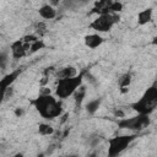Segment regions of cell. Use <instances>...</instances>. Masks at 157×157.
I'll return each instance as SVG.
<instances>
[{
	"label": "cell",
	"mask_w": 157,
	"mask_h": 157,
	"mask_svg": "<svg viewBox=\"0 0 157 157\" xmlns=\"http://www.w3.org/2000/svg\"><path fill=\"white\" fill-rule=\"evenodd\" d=\"M32 104L34 105L39 115L48 120L55 119L63 114L61 101H58L50 93H40L37 98L32 101Z\"/></svg>",
	"instance_id": "obj_1"
},
{
	"label": "cell",
	"mask_w": 157,
	"mask_h": 157,
	"mask_svg": "<svg viewBox=\"0 0 157 157\" xmlns=\"http://www.w3.org/2000/svg\"><path fill=\"white\" fill-rule=\"evenodd\" d=\"M131 108L142 115H150L157 108V83L151 85L142 96L134 103H131Z\"/></svg>",
	"instance_id": "obj_2"
},
{
	"label": "cell",
	"mask_w": 157,
	"mask_h": 157,
	"mask_svg": "<svg viewBox=\"0 0 157 157\" xmlns=\"http://www.w3.org/2000/svg\"><path fill=\"white\" fill-rule=\"evenodd\" d=\"M82 81H83V72H80L74 77L58 80L55 87V96L60 101L71 97L82 86Z\"/></svg>",
	"instance_id": "obj_3"
},
{
	"label": "cell",
	"mask_w": 157,
	"mask_h": 157,
	"mask_svg": "<svg viewBox=\"0 0 157 157\" xmlns=\"http://www.w3.org/2000/svg\"><path fill=\"white\" fill-rule=\"evenodd\" d=\"M136 137H137L136 134H130V135H118V136L108 139L107 156L108 157H119L131 145V142Z\"/></svg>",
	"instance_id": "obj_4"
},
{
	"label": "cell",
	"mask_w": 157,
	"mask_h": 157,
	"mask_svg": "<svg viewBox=\"0 0 157 157\" xmlns=\"http://www.w3.org/2000/svg\"><path fill=\"white\" fill-rule=\"evenodd\" d=\"M120 21V16L118 13H108V15H99L97 16L90 25L92 29L97 33H105L109 32L114 25Z\"/></svg>",
	"instance_id": "obj_5"
},
{
	"label": "cell",
	"mask_w": 157,
	"mask_h": 157,
	"mask_svg": "<svg viewBox=\"0 0 157 157\" xmlns=\"http://www.w3.org/2000/svg\"><path fill=\"white\" fill-rule=\"evenodd\" d=\"M151 120L148 118V115H142V114H137L135 117L131 118H123L118 121V126L120 129H128V130H132V131H141L144 129H146L150 125Z\"/></svg>",
	"instance_id": "obj_6"
},
{
	"label": "cell",
	"mask_w": 157,
	"mask_h": 157,
	"mask_svg": "<svg viewBox=\"0 0 157 157\" xmlns=\"http://www.w3.org/2000/svg\"><path fill=\"white\" fill-rule=\"evenodd\" d=\"M123 10V4L120 1H110V0H99L94 2L92 9V13L108 15V13H118Z\"/></svg>",
	"instance_id": "obj_7"
},
{
	"label": "cell",
	"mask_w": 157,
	"mask_h": 157,
	"mask_svg": "<svg viewBox=\"0 0 157 157\" xmlns=\"http://www.w3.org/2000/svg\"><path fill=\"white\" fill-rule=\"evenodd\" d=\"M10 49H11V54H12L13 59H21L27 54V50L29 52V44H26L21 38V39L15 40L11 44Z\"/></svg>",
	"instance_id": "obj_8"
},
{
	"label": "cell",
	"mask_w": 157,
	"mask_h": 157,
	"mask_svg": "<svg viewBox=\"0 0 157 157\" xmlns=\"http://www.w3.org/2000/svg\"><path fill=\"white\" fill-rule=\"evenodd\" d=\"M21 72H22V70H21V69H16V70L11 71L10 74L5 75V76L1 78V81H0V88H1L2 93H5V92L11 87V85L16 81V78L20 76V74H21Z\"/></svg>",
	"instance_id": "obj_9"
},
{
	"label": "cell",
	"mask_w": 157,
	"mask_h": 157,
	"mask_svg": "<svg viewBox=\"0 0 157 157\" xmlns=\"http://www.w3.org/2000/svg\"><path fill=\"white\" fill-rule=\"evenodd\" d=\"M83 42H85V45H86L87 48H90V49H96V48H98V47L104 42V39H103V37H102L99 33H91V34L85 36Z\"/></svg>",
	"instance_id": "obj_10"
},
{
	"label": "cell",
	"mask_w": 157,
	"mask_h": 157,
	"mask_svg": "<svg viewBox=\"0 0 157 157\" xmlns=\"http://www.w3.org/2000/svg\"><path fill=\"white\" fill-rule=\"evenodd\" d=\"M152 15H153V10L151 7H147V9H144L141 10L139 13H137V25L139 26H145L147 23H150L152 21Z\"/></svg>",
	"instance_id": "obj_11"
},
{
	"label": "cell",
	"mask_w": 157,
	"mask_h": 157,
	"mask_svg": "<svg viewBox=\"0 0 157 157\" xmlns=\"http://www.w3.org/2000/svg\"><path fill=\"white\" fill-rule=\"evenodd\" d=\"M38 13L44 20H53V18L56 17V10L49 4H45V5L40 6L39 10H38Z\"/></svg>",
	"instance_id": "obj_12"
},
{
	"label": "cell",
	"mask_w": 157,
	"mask_h": 157,
	"mask_svg": "<svg viewBox=\"0 0 157 157\" xmlns=\"http://www.w3.org/2000/svg\"><path fill=\"white\" fill-rule=\"evenodd\" d=\"M76 75H78V74H77V69L75 66H65V67H61L60 70L56 71V78L58 80L74 77Z\"/></svg>",
	"instance_id": "obj_13"
},
{
	"label": "cell",
	"mask_w": 157,
	"mask_h": 157,
	"mask_svg": "<svg viewBox=\"0 0 157 157\" xmlns=\"http://www.w3.org/2000/svg\"><path fill=\"white\" fill-rule=\"evenodd\" d=\"M130 83H131V74L130 72H125V74H123L118 78V86H119V88H120V91L123 93H125V92L129 91Z\"/></svg>",
	"instance_id": "obj_14"
},
{
	"label": "cell",
	"mask_w": 157,
	"mask_h": 157,
	"mask_svg": "<svg viewBox=\"0 0 157 157\" xmlns=\"http://www.w3.org/2000/svg\"><path fill=\"white\" fill-rule=\"evenodd\" d=\"M101 102H102L101 98H96V99L90 101V102L86 104V110H87V113L91 114V115L94 114V113L98 110V108H99V105H101Z\"/></svg>",
	"instance_id": "obj_15"
},
{
	"label": "cell",
	"mask_w": 157,
	"mask_h": 157,
	"mask_svg": "<svg viewBox=\"0 0 157 157\" xmlns=\"http://www.w3.org/2000/svg\"><path fill=\"white\" fill-rule=\"evenodd\" d=\"M38 132L40 134V135H52L53 132H54V129H53V126H50L49 124H39V126H38Z\"/></svg>",
	"instance_id": "obj_16"
},
{
	"label": "cell",
	"mask_w": 157,
	"mask_h": 157,
	"mask_svg": "<svg viewBox=\"0 0 157 157\" xmlns=\"http://www.w3.org/2000/svg\"><path fill=\"white\" fill-rule=\"evenodd\" d=\"M44 47H45L44 42H43L42 39H38V40H36L34 43L29 44V53H31V54H33V53H36V52H38V50H40V49H43Z\"/></svg>",
	"instance_id": "obj_17"
},
{
	"label": "cell",
	"mask_w": 157,
	"mask_h": 157,
	"mask_svg": "<svg viewBox=\"0 0 157 157\" xmlns=\"http://www.w3.org/2000/svg\"><path fill=\"white\" fill-rule=\"evenodd\" d=\"M85 93H86V91H85V87H80L76 92H75V102H76V105H80V103L82 102V99H83V97H85Z\"/></svg>",
	"instance_id": "obj_18"
},
{
	"label": "cell",
	"mask_w": 157,
	"mask_h": 157,
	"mask_svg": "<svg viewBox=\"0 0 157 157\" xmlns=\"http://www.w3.org/2000/svg\"><path fill=\"white\" fill-rule=\"evenodd\" d=\"M45 29H47V26L44 22H38L37 26H36V33L39 34V37H42L44 33H45Z\"/></svg>",
	"instance_id": "obj_19"
},
{
	"label": "cell",
	"mask_w": 157,
	"mask_h": 157,
	"mask_svg": "<svg viewBox=\"0 0 157 157\" xmlns=\"http://www.w3.org/2000/svg\"><path fill=\"white\" fill-rule=\"evenodd\" d=\"M0 61H1V67L4 69V67H5V64H6V54H5V53H1V55H0Z\"/></svg>",
	"instance_id": "obj_20"
},
{
	"label": "cell",
	"mask_w": 157,
	"mask_h": 157,
	"mask_svg": "<svg viewBox=\"0 0 157 157\" xmlns=\"http://www.w3.org/2000/svg\"><path fill=\"white\" fill-rule=\"evenodd\" d=\"M114 115H115V117H118V118H124V113H123L121 110H119V109L114 112Z\"/></svg>",
	"instance_id": "obj_21"
},
{
	"label": "cell",
	"mask_w": 157,
	"mask_h": 157,
	"mask_svg": "<svg viewBox=\"0 0 157 157\" xmlns=\"http://www.w3.org/2000/svg\"><path fill=\"white\" fill-rule=\"evenodd\" d=\"M22 113H23V110L22 109H20V108H17L16 110H15V114L18 117V115H22Z\"/></svg>",
	"instance_id": "obj_22"
},
{
	"label": "cell",
	"mask_w": 157,
	"mask_h": 157,
	"mask_svg": "<svg viewBox=\"0 0 157 157\" xmlns=\"http://www.w3.org/2000/svg\"><path fill=\"white\" fill-rule=\"evenodd\" d=\"M11 157H25V156H23V153L18 152V153H16V155H13V156H11Z\"/></svg>",
	"instance_id": "obj_23"
},
{
	"label": "cell",
	"mask_w": 157,
	"mask_h": 157,
	"mask_svg": "<svg viewBox=\"0 0 157 157\" xmlns=\"http://www.w3.org/2000/svg\"><path fill=\"white\" fill-rule=\"evenodd\" d=\"M152 44H153V45H157V36L153 37V39H152Z\"/></svg>",
	"instance_id": "obj_24"
},
{
	"label": "cell",
	"mask_w": 157,
	"mask_h": 157,
	"mask_svg": "<svg viewBox=\"0 0 157 157\" xmlns=\"http://www.w3.org/2000/svg\"><path fill=\"white\" fill-rule=\"evenodd\" d=\"M65 157H78V155H69V156H65Z\"/></svg>",
	"instance_id": "obj_25"
}]
</instances>
